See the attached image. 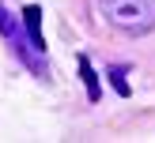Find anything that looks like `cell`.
<instances>
[{"mask_svg": "<svg viewBox=\"0 0 155 143\" xmlns=\"http://www.w3.org/2000/svg\"><path fill=\"white\" fill-rule=\"evenodd\" d=\"M98 8L117 34L144 38L155 30V0H98Z\"/></svg>", "mask_w": 155, "mask_h": 143, "instance_id": "cell-1", "label": "cell"}, {"mask_svg": "<svg viewBox=\"0 0 155 143\" xmlns=\"http://www.w3.org/2000/svg\"><path fill=\"white\" fill-rule=\"evenodd\" d=\"M0 34L8 38L12 53H15V57H19L23 64L30 68V72H38L42 79L49 75V64H45V53H38V49H34V42H30V34H27V23L19 26V23H15V15L8 11L4 4H0Z\"/></svg>", "mask_w": 155, "mask_h": 143, "instance_id": "cell-2", "label": "cell"}, {"mask_svg": "<svg viewBox=\"0 0 155 143\" xmlns=\"http://www.w3.org/2000/svg\"><path fill=\"white\" fill-rule=\"evenodd\" d=\"M23 23H27V34H30V42H34V49H38V53H45V38H42V11H38L34 4H30V8H23Z\"/></svg>", "mask_w": 155, "mask_h": 143, "instance_id": "cell-3", "label": "cell"}, {"mask_svg": "<svg viewBox=\"0 0 155 143\" xmlns=\"http://www.w3.org/2000/svg\"><path fill=\"white\" fill-rule=\"evenodd\" d=\"M80 75H83V87H87V98H91V102H98L102 87H98V75H95V68H91L87 57H80Z\"/></svg>", "mask_w": 155, "mask_h": 143, "instance_id": "cell-4", "label": "cell"}, {"mask_svg": "<svg viewBox=\"0 0 155 143\" xmlns=\"http://www.w3.org/2000/svg\"><path fill=\"white\" fill-rule=\"evenodd\" d=\"M110 83H114V90H117L121 98H129V79H125L121 68H110Z\"/></svg>", "mask_w": 155, "mask_h": 143, "instance_id": "cell-5", "label": "cell"}]
</instances>
